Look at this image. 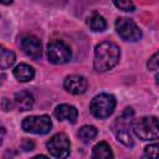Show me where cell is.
Masks as SVG:
<instances>
[{
	"label": "cell",
	"instance_id": "obj_24",
	"mask_svg": "<svg viewBox=\"0 0 159 159\" xmlns=\"http://www.w3.org/2000/svg\"><path fill=\"white\" fill-rule=\"evenodd\" d=\"M12 2V0H0V4L2 5H10Z\"/></svg>",
	"mask_w": 159,
	"mask_h": 159
},
{
	"label": "cell",
	"instance_id": "obj_7",
	"mask_svg": "<svg viewBox=\"0 0 159 159\" xmlns=\"http://www.w3.org/2000/svg\"><path fill=\"white\" fill-rule=\"evenodd\" d=\"M46 148L48 150V153L58 159L66 158L70 154V149H71V144L68 140V137L65 133H57L55 135H52L47 143H46Z\"/></svg>",
	"mask_w": 159,
	"mask_h": 159
},
{
	"label": "cell",
	"instance_id": "obj_14",
	"mask_svg": "<svg viewBox=\"0 0 159 159\" xmlns=\"http://www.w3.org/2000/svg\"><path fill=\"white\" fill-rule=\"evenodd\" d=\"M113 157H114L113 152H112L109 144L106 142L97 143L92 149V158H94V159H108V158H113Z\"/></svg>",
	"mask_w": 159,
	"mask_h": 159
},
{
	"label": "cell",
	"instance_id": "obj_5",
	"mask_svg": "<svg viewBox=\"0 0 159 159\" xmlns=\"http://www.w3.org/2000/svg\"><path fill=\"white\" fill-rule=\"evenodd\" d=\"M46 55H47L48 61L51 63H55V65L67 63L72 57L70 46L67 43H65L63 41H60V40L51 41L47 45Z\"/></svg>",
	"mask_w": 159,
	"mask_h": 159
},
{
	"label": "cell",
	"instance_id": "obj_23",
	"mask_svg": "<svg viewBox=\"0 0 159 159\" xmlns=\"http://www.w3.org/2000/svg\"><path fill=\"white\" fill-rule=\"evenodd\" d=\"M5 134H6L5 127H4V124L0 122V145L2 144V140H4V138H5Z\"/></svg>",
	"mask_w": 159,
	"mask_h": 159
},
{
	"label": "cell",
	"instance_id": "obj_11",
	"mask_svg": "<svg viewBox=\"0 0 159 159\" xmlns=\"http://www.w3.org/2000/svg\"><path fill=\"white\" fill-rule=\"evenodd\" d=\"M55 117L58 120H66L70 123H76L77 117H78V112H77L76 107H73L71 104H60L55 109Z\"/></svg>",
	"mask_w": 159,
	"mask_h": 159
},
{
	"label": "cell",
	"instance_id": "obj_13",
	"mask_svg": "<svg viewBox=\"0 0 159 159\" xmlns=\"http://www.w3.org/2000/svg\"><path fill=\"white\" fill-rule=\"evenodd\" d=\"M14 76L20 82H29L35 77V70L27 63H20L14 68Z\"/></svg>",
	"mask_w": 159,
	"mask_h": 159
},
{
	"label": "cell",
	"instance_id": "obj_16",
	"mask_svg": "<svg viewBox=\"0 0 159 159\" xmlns=\"http://www.w3.org/2000/svg\"><path fill=\"white\" fill-rule=\"evenodd\" d=\"M88 25L91 27L92 31H96V32H101V31H104L106 27H107V22L104 20V17L99 14H93L89 19H88Z\"/></svg>",
	"mask_w": 159,
	"mask_h": 159
},
{
	"label": "cell",
	"instance_id": "obj_9",
	"mask_svg": "<svg viewBox=\"0 0 159 159\" xmlns=\"http://www.w3.org/2000/svg\"><path fill=\"white\" fill-rule=\"evenodd\" d=\"M21 50L31 58L39 60L42 55V45L40 40L34 35H25L20 40Z\"/></svg>",
	"mask_w": 159,
	"mask_h": 159
},
{
	"label": "cell",
	"instance_id": "obj_17",
	"mask_svg": "<svg viewBox=\"0 0 159 159\" xmlns=\"http://www.w3.org/2000/svg\"><path fill=\"white\" fill-rule=\"evenodd\" d=\"M96 135H97V129L93 125H83L78 130V138L83 143H89L96 138Z\"/></svg>",
	"mask_w": 159,
	"mask_h": 159
},
{
	"label": "cell",
	"instance_id": "obj_19",
	"mask_svg": "<svg viewBox=\"0 0 159 159\" xmlns=\"http://www.w3.org/2000/svg\"><path fill=\"white\" fill-rule=\"evenodd\" d=\"M145 155L150 157V158H157L158 157V144H150L148 147H145Z\"/></svg>",
	"mask_w": 159,
	"mask_h": 159
},
{
	"label": "cell",
	"instance_id": "obj_6",
	"mask_svg": "<svg viewBox=\"0 0 159 159\" xmlns=\"http://www.w3.org/2000/svg\"><path fill=\"white\" fill-rule=\"evenodd\" d=\"M22 129L27 133L34 134H46L52 128L51 118L46 114L42 116H30L22 120Z\"/></svg>",
	"mask_w": 159,
	"mask_h": 159
},
{
	"label": "cell",
	"instance_id": "obj_12",
	"mask_svg": "<svg viewBox=\"0 0 159 159\" xmlns=\"http://www.w3.org/2000/svg\"><path fill=\"white\" fill-rule=\"evenodd\" d=\"M15 104L20 111H29L34 106V96L27 91H20L15 93Z\"/></svg>",
	"mask_w": 159,
	"mask_h": 159
},
{
	"label": "cell",
	"instance_id": "obj_2",
	"mask_svg": "<svg viewBox=\"0 0 159 159\" xmlns=\"http://www.w3.org/2000/svg\"><path fill=\"white\" fill-rule=\"evenodd\" d=\"M133 119H134V111L130 107H128L116 118L112 125L114 137L117 138L118 142H120L125 147L134 145L133 134H132Z\"/></svg>",
	"mask_w": 159,
	"mask_h": 159
},
{
	"label": "cell",
	"instance_id": "obj_8",
	"mask_svg": "<svg viewBox=\"0 0 159 159\" xmlns=\"http://www.w3.org/2000/svg\"><path fill=\"white\" fill-rule=\"evenodd\" d=\"M116 30L118 35L125 41L135 42L142 37V31L138 27V25L133 20L127 17H119L116 21Z\"/></svg>",
	"mask_w": 159,
	"mask_h": 159
},
{
	"label": "cell",
	"instance_id": "obj_18",
	"mask_svg": "<svg viewBox=\"0 0 159 159\" xmlns=\"http://www.w3.org/2000/svg\"><path fill=\"white\" fill-rule=\"evenodd\" d=\"M112 1L119 10H123L127 12L134 11V4L132 0H112Z\"/></svg>",
	"mask_w": 159,
	"mask_h": 159
},
{
	"label": "cell",
	"instance_id": "obj_4",
	"mask_svg": "<svg viewBox=\"0 0 159 159\" xmlns=\"http://www.w3.org/2000/svg\"><path fill=\"white\" fill-rule=\"evenodd\" d=\"M116 108V98L112 94L108 93H101L96 96L89 104V111L91 113L99 119L108 118Z\"/></svg>",
	"mask_w": 159,
	"mask_h": 159
},
{
	"label": "cell",
	"instance_id": "obj_22",
	"mask_svg": "<svg viewBox=\"0 0 159 159\" xmlns=\"http://www.w3.org/2000/svg\"><path fill=\"white\" fill-rule=\"evenodd\" d=\"M34 147H35V144H34V142H31V140H29V139H25L24 142H22V148H24V150H32L34 149Z\"/></svg>",
	"mask_w": 159,
	"mask_h": 159
},
{
	"label": "cell",
	"instance_id": "obj_15",
	"mask_svg": "<svg viewBox=\"0 0 159 159\" xmlns=\"http://www.w3.org/2000/svg\"><path fill=\"white\" fill-rule=\"evenodd\" d=\"M15 60H16V56L12 51L0 46V68L1 70L11 67L15 63Z\"/></svg>",
	"mask_w": 159,
	"mask_h": 159
},
{
	"label": "cell",
	"instance_id": "obj_21",
	"mask_svg": "<svg viewBox=\"0 0 159 159\" xmlns=\"http://www.w3.org/2000/svg\"><path fill=\"white\" fill-rule=\"evenodd\" d=\"M14 107V104H12V102L9 99V98H4L2 99V109L4 111H11V108Z\"/></svg>",
	"mask_w": 159,
	"mask_h": 159
},
{
	"label": "cell",
	"instance_id": "obj_20",
	"mask_svg": "<svg viewBox=\"0 0 159 159\" xmlns=\"http://www.w3.org/2000/svg\"><path fill=\"white\" fill-rule=\"evenodd\" d=\"M147 66H148V68L152 70V71H157V70H158V53H154V55L149 58Z\"/></svg>",
	"mask_w": 159,
	"mask_h": 159
},
{
	"label": "cell",
	"instance_id": "obj_3",
	"mask_svg": "<svg viewBox=\"0 0 159 159\" xmlns=\"http://www.w3.org/2000/svg\"><path fill=\"white\" fill-rule=\"evenodd\" d=\"M133 133L142 140H155L159 137L158 119L154 116H147L133 122Z\"/></svg>",
	"mask_w": 159,
	"mask_h": 159
},
{
	"label": "cell",
	"instance_id": "obj_10",
	"mask_svg": "<svg viewBox=\"0 0 159 159\" xmlns=\"http://www.w3.org/2000/svg\"><path fill=\"white\" fill-rule=\"evenodd\" d=\"M63 87L71 94H81L87 89V80L81 75H71L65 78Z\"/></svg>",
	"mask_w": 159,
	"mask_h": 159
},
{
	"label": "cell",
	"instance_id": "obj_1",
	"mask_svg": "<svg viewBox=\"0 0 159 159\" xmlns=\"http://www.w3.org/2000/svg\"><path fill=\"white\" fill-rule=\"evenodd\" d=\"M120 58L119 47L112 41H103L96 46L93 67L97 72H106L112 70Z\"/></svg>",
	"mask_w": 159,
	"mask_h": 159
}]
</instances>
